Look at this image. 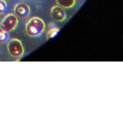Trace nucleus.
I'll use <instances>...</instances> for the list:
<instances>
[{
    "label": "nucleus",
    "mask_w": 123,
    "mask_h": 123,
    "mask_svg": "<svg viewBox=\"0 0 123 123\" xmlns=\"http://www.w3.org/2000/svg\"><path fill=\"white\" fill-rule=\"evenodd\" d=\"M46 25L43 20L39 17H33L27 21L25 31L28 37H37L44 32Z\"/></svg>",
    "instance_id": "obj_1"
},
{
    "label": "nucleus",
    "mask_w": 123,
    "mask_h": 123,
    "mask_svg": "<svg viewBox=\"0 0 123 123\" xmlns=\"http://www.w3.org/2000/svg\"><path fill=\"white\" fill-rule=\"evenodd\" d=\"M7 49L9 55L13 58L19 59L25 54V48L20 40L13 38L8 41L7 44Z\"/></svg>",
    "instance_id": "obj_2"
},
{
    "label": "nucleus",
    "mask_w": 123,
    "mask_h": 123,
    "mask_svg": "<svg viewBox=\"0 0 123 123\" xmlns=\"http://www.w3.org/2000/svg\"><path fill=\"white\" fill-rule=\"evenodd\" d=\"M18 25V17L14 15V14H8L6 17L3 18L0 27L1 29L6 31V32H11L14 31L17 27Z\"/></svg>",
    "instance_id": "obj_3"
},
{
    "label": "nucleus",
    "mask_w": 123,
    "mask_h": 123,
    "mask_svg": "<svg viewBox=\"0 0 123 123\" xmlns=\"http://www.w3.org/2000/svg\"><path fill=\"white\" fill-rule=\"evenodd\" d=\"M14 12H15V15L17 17L26 18L30 15L31 8L27 4L20 2L15 6V7H14Z\"/></svg>",
    "instance_id": "obj_4"
},
{
    "label": "nucleus",
    "mask_w": 123,
    "mask_h": 123,
    "mask_svg": "<svg viewBox=\"0 0 123 123\" xmlns=\"http://www.w3.org/2000/svg\"><path fill=\"white\" fill-rule=\"evenodd\" d=\"M51 16L55 21L62 22L65 20L66 18V12L65 8L59 6H55L51 8Z\"/></svg>",
    "instance_id": "obj_5"
},
{
    "label": "nucleus",
    "mask_w": 123,
    "mask_h": 123,
    "mask_svg": "<svg viewBox=\"0 0 123 123\" xmlns=\"http://www.w3.org/2000/svg\"><path fill=\"white\" fill-rule=\"evenodd\" d=\"M58 6L64 8H71L75 5V0H55Z\"/></svg>",
    "instance_id": "obj_6"
},
{
    "label": "nucleus",
    "mask_w": 123,
    "mask_h": 123,
    "mask_svg": "<svg viewBox=\"0 0 123 123\" xmlns=\"http://www.w3.org/2000/svg\"><path fill=\"white\" fill-rule=\"evenodd\" d=\"M59 31V28L57 27H50L49 30L48 31V32H47V34H46V38L47 39L53 38V37H55V35L58 34Z\"/></svg>",
    "instance_id": "obj_7"
},
{
    "label": "nucleus",
    "mask_w": 123,
    "mask_h": 123,
    "mask_svg": "<svg viewBox=\"0 0 123 123\" xmlns=\"http://www.w3.org/2000/svg\"><path fill=\"white\" fill-rule=\"evenodd\" d=\"M8 32L0 29V43H6L8 40Z\"/></svg>",
    "instance_id": "obj_8"
},
{
    "label": "nucleus",
    "mask_w": 123,
    "mask_h": 123,
    "mask_svg": "<svg viewBox=\"0 0 123 123\" xmlns=\"http://www.w3.org/2000/svg\"><path fill=\"white\" fill-rule=\"evenodd\" d=\"M8 8L7 3L5 0H0V15H3L5 12H6Z\"/></svg>",
    "instance_id": "obj_9"
}]
</instances>
